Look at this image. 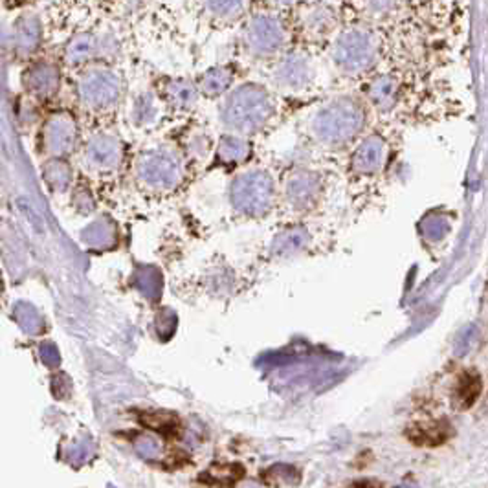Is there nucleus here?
I'll return each instance as SVG.
<instances>
[{
  "label": "nucleus",
  "instance_id": "f257e3e1",
  "mask_svg": "<svg viewBox=\"0 0 488 488\" xmlns=\"http://www.w3.org/2000/svg\"><path fill=\"white\" fill-rule=\"evenodd\" d=\"M274 114L270 94L255 83H247L228 94L222 105V121L239 132L259 131Z\"/></svg>",
  "mask_w": 488,
  "mask_h": 488
},
{
  "label": "nucleus",
  "instance_id": "f03ea898",
  "mask_svg": "<svg viewBox=\"0 0 488 488\" xmlns=\"http://www.w3.org/2000/svg\"><path fill=\"white\" fill-rule=\"evenodd\" d=\"M242 46L254 59L281 57L290 43V30L283 17L274 11H259L242 26Z\"/></svg>",
  "mask_w": 488,
  "mask_h": 488
},
{
  "label": "nucleus",
  "instance_id": "7ed1b4c3",
  "mask_svg": "<svg viewBox=\"0 0 488 488\" xmlns=\"http://www.w3.org/2000/svg\"><path fill=\"white\" fill-rule=\"evenodd\" d=\"M364 109L351 98H338L318 109L312 118V131L322 141L342 144L357 136L364 127Z\"/></svg>",
  "mask_w": 488,
  "mask_h": 488
},
{
  "label": "nucleus",
  "instance_id": "20e7f679",
  "mask_svg": "<svg viewBox=\"0 0 488 488\" xmlns=\"http://www.w3.org/2000/svg\"><path fill=\"white\" fill-rule=\"evenodd\" d=\"M378 56V37L364 26H352L336 35L331 48V59L340 72L360 74L374 63Z\"/></svg>",
  "mask_w": 488,
  "mask_h": 488
},
{
  "label": "nucleus",
  "instance_id": "39448f33",
  "mask_svg": "<svg viewBox=\"0 0 488 488\" xmlns=\"http://www.w3.org/2000/svg\"><path fill=\"white\" fill-rule=\"evenodd\" d=\"M121 77L106 64H90L77 79V98L90 111H109L121 96Z\"/></svg>",
  "mask_w": 488,
  "mask_h": 488
},
{
  "label": "nucleus",
  "instance_id": "423d86ee",
  "mask_svg": "<svg viewBox=\"0 0 488 488\" xmlns=\"http://www.w3.org/2000/svg\"><path fill=\"white\" fill-rule=\"evenodd\" d=\"M274 182L263 171L241 174L231 186V202L248 215H261L272 204Z\"/></svg>",
  "mask_w": 488,
  "mask_h": 488
},
{
  "label": "nucleus",
  "instance_id": "0eeeda50",
  "mask_svg": "<svg viewBox=\"0 0 488 488\" xmlns=\"http://www.w3.org/2000/svg\"><path fill=\"white\" fill-rule=\"evenodd\" d=\"M118 50V41L109 31H79L64 44L63 61L69 66H85L112 56Z\"/></svg>",
  "mask_w": 488,
  "mask_h": 488
},
{
  "label": "nucleus",
  "instance_id": "6e6552de",
  "mask_svg": "<svg viewBox=\"0 0 488 488\" xmlns=\"http://www.w3.org/2000/svg\"><path fill=\"white\" fill-rule=\"evenodd\" d=\"M44 24L43 19L34 11H24L15 17L4 31V46L11 56L19 59H30L43 44Z\"/></svg>",
  "mask_w": 488,
  "mask_h": 488
},
{
  "label": "nucleus",
  "instance_id": "1a4fd4ad",
  "mask_svg": "<svg viewBox=\"0 0 488 488\" xmlns=\"http://www.w3.org/2000/svg\"><path fill=\"white\" fill-rule=\"evenodd\" d=\"M77 138V124L72 112L57 111L48 116L41 131L43 149L51 156H64L70 153Z\"/></svg>",
  "mask_w": 488,
  "mask_h": 488
},
{
  "label": "nucleus",
  "instance_id": "9d476101",
  "mask_svg": "<svg viewBox=\"0 0 488 488\" xmlns=\"http://www.w3.org/2000/svg\"><path fill=\"white\" fill-rule=\"evenodd\" d=\"M297 26L309 41H325L336 34L338 13L325 2H303L297 13Z\"/></svg>",
  "mask_w": 488,
  "mask_h": 488
},
{
  "label": "nucleus",
  "instance_id": "9b49d317",
  "mask_svg": "<svg viewBox=\"0 0 488 488\" xmlns=\"http://www.w3.org/2000/svg\"><path fill=\"white\" fill-rule=\"evenodd\" d=\"M138 173L149 186L173 187L180 180V164L169 151H153L140 158Z\"/></svg>",
  "mask_w": 488,
  "mask_h": 488
},
{
  "label": "nucleus",
  "instance_id": "f8f14e48",
  "mask_svg": "<svg viewBox=\"0 0 488 488\" xmlns=\"http://www.w3.org/2000/svg\"><path fill=\"white\" fill-rule=\"evenodd\" d=\"M26 92L37 99L54 98L61 86V69L56 61L37 59L24 70L22 76Z\"/></svg>",
  "mask_w": 488,
  "mask_h": 488
},
{
  "label": "nucleus",
  "instance_id": "ddd939ff",
  "mask_svg": "<svg viewBox=\"0 0 488 488\" xmlns=\"http://www.w3.org/2000/svg\"><path fill=\"white\" fill-rule=\"evenodd\" d=\"M272 77L279 89L302 90L312 79V64L302 51H289L279 57Z\"/></svg>",
  "mask_w": 488,
  "mask_h": 488
},
{
  "label": "nucleus",
  "instance_id": "4468645a",
  "mask_svg": "<svg viewBox=\"0 0 488 488\" xmlns=\"http://www.w3.org/2000/svg\"><path fill=\"white\" fill-rule=\"evenodd\" d=\"M119 141L106 134H98L86 144L85 160L96 169H112L119 161Z\"/></svg>",
  "mask_w": 488,
  "mask_h": 488
},
{
  "label": "nucleus",
  "instance_id": "2eb2a0df",
  "mask_svg": "<svg viewBox=\"0 0 488 488\" xmlns=\"http://www.w3.org/2000/svg\"><path fill=\"white\" fill-rule=\"evenodd\" d=\"M384 156H386L384 141L377 136H371L357 149V153L352 156V167L358 173H374L382 166Z\"/></svg>",
  "mask_w": 488,
  "mask_h": 488
},
{
  "label": "nucleus",
  "instance_id": "dca6fc26",
  "mask_svg": "<svg viewBox=\"0 0 488 488\" xmlns=\"http://www.w3.org/2000/svg\"><path fill=\"white\" fill-rule=\"evenodd\" d=\"M206 15L216 22H237L250 9V0H202Z\"/></svg>",
  "mask_w": 488,
  "mask_h": 488
},
{
  "label": "nucleus",
  "instance_id": "f3484780",
  "mask_svg": "<svg viewBox=\"0 0 488 488\" xmlns=\"http://www.w3.org/2000/svg\"><path fill=\"white\" fill-rule=\"evenodd\" d=\"M235 70L228 64H219V66H213V69L206 70L199 81L200 92L209 96V98H215V96H221V94L228 92L231 83H234Z\"/></svg>",
  "mask_w": 488,
  "mask_h": 488
},
{
  "label": "nucleus",
  "instance_id": "a211bd4d",
  "mask_svg": "<svg viewBox=\"0 0 488 488\" xmlns=\"http://www.w3.org/2000/svg\"><path fill=\"white\" fill-rule=\"evenodd\" d=\"M166 98L174 109H191L199 99V89L189 79H171L166 85Z\"/></svg>",
  "mask_w": 488,
  "mask_h": 488
},
{
  "label": "nucleus",
  "instance_id": "6ab92c4d",
  "mask_svg": "<svg viewBox=\"0 0 488 488\" xmlns=\"http://www.w3.org/2000/svg\"><path fill=\"white\" fill-rule=\"evenodd\" d=\"M399 85L397 79L391 76H380L369 85V99L382 111H387L395 105Z\"/></svg>",
  "mask_w": 488,
  "mask_h": 488
},
{
  "label": "nucleus",
  "instance_id": "aec40b11",
  "mask_svg": "<svg viewBox=\"0 0 488 488\" xmlns=\"http://www.w3.org/2000/svg\"><path fill=\"white\" fill-rule=\"evenodd\" d=\"M318 179L312 173H297L289 182V196L294 204H307L318 193Z\"/></svg>",
  "mask_w": 488,
  "mask_h": 488
},
{
  "label": "nucleus",
  "instance_id": "412c9836",
  "mask_svg": "<svg viewBox=\"0 0 488 488\" xmlns=\"http://www.w3.org/2000/svg\"><path fill=\"white\" fill-rule=\"evenodd\" d=\"M481 378L476 371H467L461 377L457 384V393H455V406L459 409H468L472 404L476 402L481 395Z\"/></svg>",
  "mask_w": 488,
  "mask_h": 488
},
{
  "label": "nucleus",
  "instance_id": "4be33fe9",
  "mask_svg": "<svg viewBox=\"0 0 488 488\" xmlns=\"http://www.w3.org/2000/svg\"><path fill=\"white\" fill-rule=\"evenodd\" d=\"M250 145L242 138L224 136L219 144V156L224 161H241L248 156Z\"/></svg>",
  "mask_w": 488,
  "mask_h": 488
},
{
  "label": "nucleus",
  "instance_id": "5701e85b",
  "mask_svg": "<svg viewBox=\"0 0 488 488\" xmlns=\"http://www.w3.org/2000/svg\"><path fill=\"white\" fill-rule=\"evenodd\" d=\"M420 229H422L424 237L429 239V241H441L448 234L450 222L441 215H428L422 221V224H420Z\"/></svg>",
  "mask_w": 488,
  "mask_h": 488
},
{
  "label": "nucleus",
  "instance_id": "b1692460",
  "mask_svg": "<svg viewBox=\"0 0 488 488\" xmlns=\"http://www.w3.org/2000/svg\"><path fill=\"white\" fill-rule=\"evenodd\" d=\"M132 114H134V118H136L138 121H141V124H147V121L156 118L158 105H156L154 96H151V94H144V96H140V98L136 99V103H134Z\"/></svg>",
  "mask_w": 488,
  "mask_h": 488
},
{
  "label": "nucleus",
  "instance_id": "393cba45",
  "mask_svg": "<svg viewBox=\"0 0 488 488\" xmlns=\"http://www.w3.org/2000/svg\"><path fill=\"white\" fill-rule=\"evenodd\" d=\"M477 332H479L477 331V325H468V327H464L463 331L459 332L457 340H455V354L459 358L467 357L468 352H470V349L474 347V344L477 340Z\"/></svg>",
  "mask_w": 488,
  "mask_h": 488
},
{
  "label": "nucleus",
  "instance_id": "a878e982",
  "mask_svg": "<svg viewBox=\"0 0 488 488\" xmlns=\"http://www.w3.org/2000/svg\"><path fill=\"white\" fill-rule=\"evenodd\" d=\"M46 179L48 182L54 187H57V189H64L70 182L69 167L64 166V164H57V161L56 164H50L46 171Z\"/></svg>",
  "mask_w": 488,
  "mask_h": 488
},
{
  "label": "nucleus",
  "instance_id": "bb28decb",
  "mask_svg": "<svg viewBox=\"0 0 488 488\" xmlns=\"http://www.w3.org/2000/svg\"><path fill=\"white\" fill-rule=\"evenodd\" d=\"M305 234L302 229H294V231H287V234L281 235L277 239V250L283 252V254H290V252L297 250L299 247H303L305 242Z\"/></svg>",
  "mask_w": 488,
  "mask_h": 488
},
{
  "label": "nucleus",
  "instance_id": "cd10ccee",
  "mask_svg": "<svg viewBox=\"0 0 488 488\" xmlns=\"http://www.w3.org/2000/svg\"><path fill=\"white\" fill-rule=\"evenodd\" d=\"M15 312H17L15 316H17V319L21 322V325L26 331H39V327H41V318H39L37 312H35L30 305H19Z\"/></svg>",
  "mask_w": 488,
  "mask_h": 488
},
{
  "label": "nucleus",
  "instance_id": "c85d7f7f",
  "mask_svg": "<svg viewBox=\"0 0 488 488\" xmlns=\"http://www.w3.org/2000/svg\"><path fill=\"white\" fill-rule=\"evenodd\" d=\"M395 4L397 0H364L365 11L371 13V15H377V17H382V15L393 11Z\"/></svg>",
  "mask_w": 488,
  "mask_h": 488
},
{
  "label": "nucleus",
  "instance_id": "c756f323",
  "mask_svg": "<svg viewBox=\"0 0 488 488\" xmlns=\"http://www.w3.org/2000/svg\"><path fill=\"white\" fill-rule=\"evenodd\" d=\"M136 450L140 452L144 457H147V459H153V457H156L158 455V442L154 441V439H151V437H147V435H141L140 439H138L136 442Z\"/></svg>",
  "mask_w": 488,
  "mask_h": 488
},
{
  "label": "nucleus",
  "instance_id": "7c9ffc66",
  "mask_svg": "<svg viewBox=\"0 0 488 488\" xmlns=\"http://www.w3.org/2000/svg\"><path fill=\"white\" fill-rule=\"evenodd\" d=\"M41 357L44 358V362L46 364H57L59 362V354H57V349L54 347L51 344H44L43 347H41Z\"/></svg>",
  "mask_w": 488,
  "mask_h": 488
},
{
  "label": "nucleus",
  "instance_id": "2f4dec72",
  "mask_svg": "<svg viewBox=\"0 0 488 488\" xmlns=\"http://www.w3.org/2000/svg\"><path fill=\"white\" fill-rule=\"evenodd\" d=\"M268 4L274 6V8H294V6H302L303 2H307V0H267Z\"/></svg>",
  "mask_w": 488,
  "mask_h": 488
}]
</instances>
